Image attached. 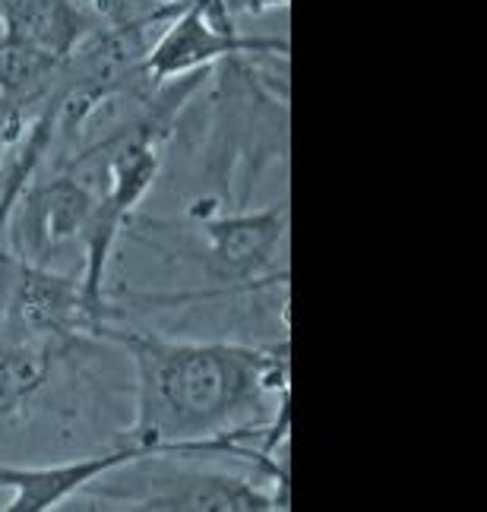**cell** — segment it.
I'll return each instance as SVG.
<instances>
[{"label":"cell","instance_id":"6da1fadb","mask_svg":"<svg viewBox=\"0 0 487 512\" xmlns=\"http://www.w3.org/2000/svg\"><path fill=\"white\" fill-rule=\"evenodd\" d=\"M136 370V415L124 443L171 456L266 421L269 396L288 389L282 348L184 342L146 329L105 326Z\"/></svg>","mask_w":487,"mask_h":512},{"label":"cell","instance_id":"7a4b0ae2","mask_svg":"<svg viewBox=\"0 0 487 512\" xmlns=\"http://www.w3.org/2000/svg\"><path fill=\"white\" fill-rule=\"evenodd\" d=\"M253 54H235L216 64V98H212V133H209V168L219 187L231 190V171L247 165L244 200L253 181H260L266 159L285 155L288 146V108L260 80Z\"/></svg>","mask_w":487,"mask_h":512},{"label":"cell","instance_id":"3957f363","mask_svg":"<svg viewBox=\"0 0 487 512\" xmlns=\"http://www.w3.org/2000/svg\"><path fill=\"white\" fill-rule=\"evenodd\" d=\"M206 241V272L228 291L260 288L279 272V256L288 238V203L238 212H193Z\"/></svg>","mask_w":487,"mask_h":512},{"label":"cell","instance_id":"277c9868","mask_svg":"<svg viewBox=\"0 0 487 512\" xmlns=\"http://www.w3.org/2000/svg\"><path fill=\"white\" fill-rule=\"evenodd\" d=\"M35 174L16 196L7 228L13 231L19 263L54 269V260L67 247H83L95 193L70 171L51 174L45 181H35Z\"/></svg>","mask_w":487,"mask_h":512},{"label":"cell","instance_id":"5b68a950","mask_svg":"<svg viewBox=\"0 0 487 512\" xmlns=\"http://www.w3.org/2000/svg\"><path fill=\"white\" fill-rule=\"evenodd\" d=\"M288 42L285 38H266V35H241L238 29H219L209 23L200 4L181 0L178 10L171 13V23L162 38L146 51V80L152 86H162L178 80V76L212 70L225 57L235 54H282Z\"/></svg>","mask_w":487,"mask_h":512},{"label":"cell","instance_id":"8992f818","mask_svg":"<svg viewBox=\"0 0 487 512\" xmlns=\"http://www.w3.org/2000/svg\"><path fill=\"white\" fill-rule=\"evenodd\" d=\"M149 465L140 494H124L121 503L133 509H212V512H266L279 509L276 497L253 484L250 478L231 475L219 468L203 465H174L159 462Z\"/></svg>","mask_w":487,"mask_h":512},{"label":"cell","instance_id":"52a82bcc","mask_svg":"<svg viewBox=\"0 0 487 512\" xmlns=\"http://www.w3.org/2000/svg\"><path fill=\"white\" fill-rule=\"evenodd\" d=\"M149 456L146 449L121 443L118 449H108L102 456L61 462V465H0V490H10V512H45L57 503L70 500L73 494L92 487L114 471L127 468L130 462Z\"/></svg>","mask_w":487,"mask_h":512},{"label":"cell","instance_id":"ba28073f","mask_svg":"<svg viewBox=\"0 0 487 512\" xmlns=\"http://www.w3.org/2000/svg\"><path fill=\"white\" fill-rule=\"evenodd\" d=\"M0 16L7 32L51 51L61 61L92 32L80 0H0Z\"/></svg>","mask_w":487,"mask_h":512},{"label":"cell","instance_id":"9c48e42d","mask_svg":"<svg viewBox=\"0 0 487 512\" xmlns=\"http://www.w3.org/2000/svg\"><path fill=\"white\" fill-rule=\"evenodd\" d=\"M61 57L38 48L13 32H0V95L19 108L32 98H42L61 76Z\"/></svg>","mask_w":487,"mask_h":512},{"label":"cell","instance_id":"30bf717a","mask_svg":"<svg viewBox=\"0 0 487 512\" xmlns=\"http://www.w3.org/2000/svg\"><path fill=\"white\" fill-rule=\"evenodd\" d=\"M57 351L45 342L0 332V418H10L45 386Z\"/></svg>","mask_w":487,"mask_h":512},{"label":"cell","instance_id":"8fae6325","mask_svg":"<svg viewBox=\"0 0 487 512\" xmlns=\"http://www.w3.org/2000/svg\"><path fill=\"white\" fill-rule=\"evenodd\" d=\"M54 102L48 98L45 111L38 114V121L29 127V136H26V146L19 149L16 162L10 165L7 171V181H4V190H0V234L7 231V222H10V212H13V203L16 196L23 193V187L32 181V174L42 165V155L48 152V143L54 140Z\"/></svg>","mask_w":487,"mask_h":512},{"label":"cell","instance_id":"7c38bea8","mask_svg":"<svg viewBox=\"0 0 487 512\" xmlns=\"http://www.w3.org/2000/svg\"><path fill=\"white\" fill-rule=\"evenodd\" d=\"M193 4H200V10L206 13L209 23H216L219 29H238L235 19H231V4H228V0H193Z\"/></svg>","mask_w":487,"mask_h":512},{"label":"cell","instance_id":"4fadbf2b","mask_svg":"<svg viewBox=\"0 0 487 512\" xmlns=\"http://www.w3.org/2000/svg\"><path fill=\"white\" fill-rule=\"evenodd\" d=\"M152 4H168V0H152Z\"/></svg>","mask_w":487,"mask_h":512}]
</instances>
